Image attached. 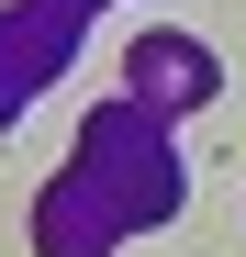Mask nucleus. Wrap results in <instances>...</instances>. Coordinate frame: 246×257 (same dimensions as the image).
<instances>
[{
  "instance_id": "5",
  "label": "nucleus",
  "mask_w": 246,
  "mask_h": 257,
  "mask_svg": "<svg viewBox=\"0 0 246 257\" xmlns=\"http://www.w3.org/2000/svg\"><path fill=\"white\" fill-rule=\"evenodd\" d=\"M45 12H90V0H45Z\"/></svg>"
},
{
  "instance_id": "1",
  "label": "nucleus",
  "mask_w": 246,
  "mask_h": 257,
  "mask_svg": "<svg viewBox=\"0 0 246 257\" xmlns=\"http://www.w3.org/2000/svg\"><path fill=\"white\" fill-rule=\"evenodd\" d=\"M168 135H179V123H168V112H146L135 90H123V101H101L90 123H78V157H67V168L101 190V212H112L123 235H135V224H157V212L179 201V146H168Z\"/></svg>"
},
{
  "instance_id": "2",
  "label": "nucleus",
  "mask_w": 246,
  "mask_h": 257,
  "mask_svg": "<svg viewBox=\"0 0 246 257\" xmlns=\"http://www.w3.org/2000/svg\"><path fill=\"white\" fill-rule=\"evenodd\" d=\"M67 34H78V12H45V0L0 12V123H23V101L67 67Z\"/></svg>"
},
{
  "instance_id": "3",
  "label": "nucleus",
  "mask_w": 246,
  "mask_h": 257,
  "mask_svg": "<svg viewBox=\"0 0 246 257\" xmlns=\"http://www.w3.org/2000/svg\"><path fill=\"white\" fill-rule=\"evenodd\" d=\"M123 90H135L146 112H201V101H213L224 90V67H213V45H201V34H146V45H135V67H123Z\"/></svg>"
},
{
  "instance_id": "4",
  "label": "nucleus",
  "mask_w": 246,
  "mask_h": 257,
  "mask_svg": "<svg viewBox=\"0 0 246 257\" xmlns=\"http://www.w3.org/2000/svg\"><path fill=\"white\" fill-rule=\"evenodd\" d=\"M34 224H45V257H112V246H123V224L101 212V190L78 179V168H56V179H45Z\"/></svg>"
}]
</instances>
